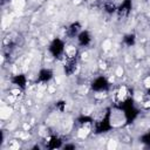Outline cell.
Listing matches in <instances>:
<instances>
[{
  "instance_id": "obj_1",
  "label": "cell",
  "mask_w": 150,
  "mask_h": 150,
  "mask_svg": "<svg viewBox=\"0 0 150 150\" xmlns=\"http://www.w3.org/2000/svg\"><path fill=\"white\" fill-rule=\"evenodd\" d=\"M66 47H67V42L64 39L62 38H54L48 47H47V50H48V54L50 57L55 59V60H62L63 56H64V53H66Z\"/></svg>"
},
{
  "instance_id": "obj_2",
  "label": "cell",
  "mask_w": 150,
  "mask_h": 150,
  "mask_svg": "<svg viewBox=\"0 0 150 150\" xmlns=\"http://www.w3.org/2000/svg\"><path fill=\"white\" fill-rule=\"evenodd\" d=\"M111 89V82L110 80L103 75H96L93 77V80L89 82V90L91 93H109Z\"/></svg>"
},
{
  "instance_id": "obj_3",
  "label": "cell",
  "mask_w": 150,
  "mask_h": 150,
  "mask_svg": "<svg viewBox=\"0 0 150 150\" xmlns=\"http://www.w3.org/2000/svg\"><path fill=\"white\" fill-rule=\"evenodd\" d=\"M54 79V70L49 67L41 68L36 74L35 83L39 86H48Z\"/></svg>"
},
{
  "instance_id": "obj_4",
  "label": "cell",
  "mask_w": 150,
  "mask_h": 150,
  "mask_svg": "<svg viewBox=\"0 0 150 150\" xmlns=\"http://www.w3.org/2000/svg\"><path fill=\"white\" fill-rule=\"evenodd\" d=\"M64 145V141L60 135L52 134L45 137V144L43 146L47 149H62Z\"/></svg>"
},
{
  "instance_id": "obj_5",
  "label": "cell",
  "mask_w": 150,
  "mask_h": 150,
  "mask_svg": "<svg viewBox=\"0 0 150 150\" xmlns=\"http://www.w3.org/2000/svg\"><path fill=\"white\" fill-rule=\"evenodd\" d=\"M79 48H88L93 43V35L88 29H82L75 39Z\"/></svg>"
},
{
  "instance_id": "obj_6",
  "label": "cell",
  "mask_w": 150,
  "mask_h": 150,
  "mask_svg": "<svg viewBox=\"0 0 150 150\" xmlns=\"http://www.w3.org/2000/svg\"><path fill=\"white\" fill-rule=\"evenodd\" d=\"M132 0H122L117 5V16L120 19H127L132 12Z\"/></svg>"
},
{
  "instance_id": "obj_7",
  "label": "cell",
  "mask_w": 150,
  "mask_h": 150,
  "mask_svg": "<svg viewBox=\"0 0 150 150\" xmlns=\"http://www.w3.org/2000/svg\"><path fill=\"white\" fill-rule=\"evenodd\" d=\"M9 82L12 83V87H16L23 91L27 89V87L29 84L26 74H23V73H16V74L12 75L9 79Z\"/></svg>"
},
{
  "instance_id": "obj_8",
  "label": "cell",
  "mask_w": 150,
  "mask_h": 150,
  "mask_svg": "<svg viewBox=\"0 0 150 150\" xmlns=\"http://www.w3.org/2000/svg\"><path fill=\"white\" fill-rule=\"evenodd\" d=\"M82 23L79 21V20H75L73 22H70L67 27H66V30H64V34H66V39H76V36L79 35V33L82 30Z\"/></svg>"
},
{
  "instance_id": "obj_9",
  "label": "cell",
  "mask_w": 150,
  "mask_h": 150,
  "mask_svg": "<svg viewBox=\"0 0 150 150\" xmlns=\"http://www.w3.org/2000/svg\"><path fill=\"white\" fill-rule=\"evenodd\" d=\"M137 42V36L135 33H127L123 35L122 38V43L127 47V48H130V47H134Z\"/></svg>"
},
{
  "instance_id": "obj_10",
  "label": "cell",
  "mask_w": 150,
  "mask_h": 150,
  "mask_svg": "<svg viewBox=\"0 0 150 150\" xmlns=\"http://www.w3.org/2000/svg\"><path fill=\"white\" fill-rule=\"evenodd\" d=\"M117 5L118 4L116 1H112V0L104 1V4H103V11H104V13H107L109 15L115 14L117 12Z\"/></svg>"
},
{
  "instance_id": "obj_11",
  "label": "cell",
  "mask_w": 150,
  "mask_h": 150,
  "mask_svg": "<svg viewBox=\"0 0 150 150\" xmlns=\"http://www.w3.org/2000/svg\"><path fill=\"white\" fill-rule=\"evenodd\" d=\"M139 142L143 143V144L146 145V146H150V130L143 132V134L139 136Z\"/></svg>"
},
{
  "instance_id": "obj_12",
  "label": "cell",
  "mask_w": 150,
  "mask_h": 150,
  "mask_svg": "<svg viewBox=\"0 0 150 150\" xmlns=\"http://www.w3.org/2000/svg\"><path fill=\"white\" fill-rule=\"evenodd\" d=\"M67 108V102L64 100H59L57 102H55V109L59 112H64Z\"/></svg>"
},
{
  "instance_id": "obj_13",
  "label": "cell",
  "mask_w": 150,
  "mask_h": 150,
  "mask_svg": "<svg viewBox=\"0 0 150 150\" xmlns=\"http://www.w3.org/2000/svg\"><path fill=\"white\" fill-rule=\"evenodd\" d=\"M123 73H124L123 67H122V66H117V67H116V69H115V76L121 77V76L123 75Z\"/></svg>"
},
{
  "instance_id": "obj_14",
  "label": "cell",
  "mask_w": 150,
  "mask_h": 150,
  "mask_svg": "<svg viewBox=\"0 0 150 150\" xmlns=\"http://www.w3.org/2000/svg\"><path fill=\"white\" fill-rule=\"evenodd\" d=\"M8 146H9V149H19V146H20L19 141H15V139L11 141V142L8 143Z\"/></svg>"
},
{
  "instance_id": "obj_15",
  "label": "cell",
  "mask_w": 150,
  "mask_h": 150,
  "mask_svg": "<svg viewBox=\"0 0 150 150\" xmlns=\"http://www.w3.org/2000/svg\"><path fill=\"white\" fill-rule=\"evenodd\" d=\"M12 4H13L16 8H21L22 6H25V0H13Z\"/></svg>"
},
{
  "instance_id": "obj_16",
  "label": "cell",
  "mask_w": 150,
  "mask_h": 150,
  "mask_svg": "<svg viewBox=\"0 0 150 150\" xmlns=\"http://www.w3.org/2000/svg\"><path fill=\"white\" fill-rule=\"evenodd\" d=\"M75 148H76V144L75 143H64V145H63L62 149L68 150V149H75Z\"/></svg>"
},
{
  "instance_id": "obj_17",
  "label": "cell",
  "mask_w": 150,
  "mask_h": 150,
  "mask_svg": "<svg viewBox=\"0 0 150 150\" xmlns=\"http://www.w3.org/2000/svg\"><path fill=\"white\" fill-rule=\"evenodd\" d=\"M145 94H146V95H149V96H150V87H149V88H148V89H145Z\"/></svg>"
}]
</instances>
